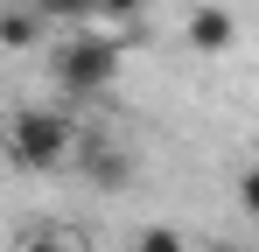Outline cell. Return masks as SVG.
Wrapping results in <instances>:
<instances>
[{
	"label": "cell",
	"mask_w": 259,
	"mask_h": 252,
	"mask_svg": "<svg viewBox=\"0 0 259 252\" xmlns=\"http://www.w3.org/2000/svg\"><path fill=\"white\" fill-rule=\"evenodd\" d=\"M7 252H63V238H49V231H21Z\"/></svg>",
	"instance_id": "30bf717a"
},
{
	"label": "cell",
	"mask_w": 259,
	"mask_h": 252,
	"mask_svg": "<svg viewBox=\"0 0 259 252\" xmlns=\"http://www.w3.org/2000/svg\"><path fill=\"white\" fill-rule=\"evenodd\" d=\"M238 203H245V217H259V161L238 175Z\"/></svg>",
	"instance_id": "9c48e42d"
},
{
	"label": "cell",
	"mask_w": 259,
	"mask_h": 252,
	"mask_svg": "<svg viewBox=\"0 0 259 252\" xmlns=\"http://www.w3.org/2000/svg\"><path fill=\"white\" fill-rule=\"evenodd\" d=\"M84 175L98 182V189H126L133 182V147L112 140V133H91L84 140Z\"/></svg>",
	"instance_id": "3957f363"
},
{
	"label": "cell",
	"mask_w": 259,
	"mask_h": 252,
	"mask_svg": "<svg viewBox=\"0 0 259 252\" xmlns=\"http://www.w3.org/2000/svg\"><path fill=\"white\" fill-rule=\"evenodd\" d=\"M0 49H14V56L49 49V21L28 7V0H7V7H0Z\"/></svg>",
	"instance_id": "5b68a950"
},
{
	"label": "cell",
	"mask_w": 259,
	"mask_h": 252,
	"mask_svg": "<svg viewBox=\"0 0 259 252\" xmlns=\"http://www.w3.org/2000/svg\"><path fill=\"white\" fill-rule=\"evenodd\" d=\"M133 252H189V245H182V231H175V224H147V231L133 238Z\"/></svg>",
	"instance_id": "52a82bcc"
},
{
	"label": "cell",
	"mask_w": 259,
	"mask_h": 252,
	"mask_svg": "<svg viewBox=\"0 0 259 252\" xmlns=\"http://www.w3.org/2000/svg\"><path fill=\"white\" fill-rule=\"evenodd\" d=\"M182 42H189L196 56H224V49L238 42V14H231V7H196V14L182 21Z\"/></svg>",
	"instance_id": "277c9868"
},
{
	"label": "cell",
	"mask_w": 259,
	"mask_h": 252,
	"mask_svg": "<svg viewBox=\"0 0 259 252\" xmlns=\"http://www.w3.org/2000/svg\"><path fill=\"white\" fill-rule=\"evenodd\" d=\"M7 154H14L21 168H35V175H49V168H63L70 154H77V119L28 105V112L7 119Z\"/></svg>",
	"instance_id": "7a4b0ae2"
},
{
	"label": "cell",
	"mask_w": 259,
	"mask_h": 252,
	"mask_svg": "<svg viewBox=\"0 0 259 252\" xmlns=\"http://www.w3.org/2000/svg\"><path fill=\"white\" fill-rule=\"evenodd\" d=\"M140 14H147V0H98V21H119V28H126Z\"/></svg>",
	"instance_id": "ba28073f"
},
{
	"label": "cell",
	"mask_w": 259,
	"mask_h": 252,
	"mask_svg": "<svg viewBox=\"0 0 259 252\" xmlns=\"http://www.w3.org/2000/svg\"><path fill=\"white\" fill-rule=\"evenodd\" d=\"M119 63H126V49L112 35H98V28H70L63 42H49V70H56V84L70 98H98L119 77Z\"/></svg>",
	"instance_id": "6da1fadb"
},
{
	"label": "cell",
	"mask_w": 259,
	"mask_h": 252,
	"mask_svg": "<svg viewBox=\"0 0 259 252\" xmlns=\"http://www.w3.org/2000/svg\"><path fill=\"white\" fill-rule=\"evenodd\" d=\"M210 252H238V245H210Z\"/></svg>",
	"instance_id": "8fae6325"
},
{
	"label": "cell",
	"mask_w": 259,
	"mask_h": 252,
	"mask_svg": "<svg viewBox=\"0 0 259 252\" xmlns=\"http://www.w3.org/2000/svg\"><path fill=\"white\" fill-rule=\"evenodd\" d=\"M49 28H98V0H28Z\"/></svg>",
	"instance_id": "8992f818"
}]
</instances>
